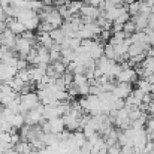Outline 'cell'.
Masks as SVG:
<instances>
[{"instance_id": "3", "label": "cell", "mask_w": 154, "mask_h": 154, "mask_svg": "<svg viewBox=\"0 0 154 154\" xmlns=\"http://www.w3.org/2000/svg\"><path fill=\"white\" fill-rule=\"evenodd\" d=\"M115 78H117V82H135V81H138L139 76L136 73V69L124 67V69H121V72Z\"/></svg>"}, {"instance_id": "36", "label": "cell", "mask_w": 154, "mask_h": 154, "mask_svg": "<svg viewBox=\"0 0 154 154\" xmlns=\"http://www.w3.org/2000/svg\"><path fill=\"white\" fill-rule=\"evenodd\" d=\"M6 18V14H5V11H3V6L0 5V20H5Z\"/></svg>"}, {"instance_id": "19", "label": "cell", "mask_w": 154, "mask_h": 154, "mask_svg": "<svg viewBox=\"0 0 154 154\" xmlns=\"http://www.w3.org/2000/svg\"><path fill=\"white\" fill-rule=\"evenodd\" d=\"M82 5H84L82 0H70V2L67 3V8H69V11H70L72 15H76V14H79Z\"/></svg>"}, {"instance_id": "8", "label": "cell", "mask_w": 154, "mask_h": 154, "mask_svg": "<svg viewBox=\"0 0 154 154\" xmlns=\"http://www.w3.org/2000/svg\"><path fill=\"white\" fill-rule=\"evenodd\" d=\"M17 73H18V69L15 66H8L6 63L0 66V81L3 82H8L11 78L17 76Z\"/></svg>"}, {"instance_id": "14", "label": "cell", "mask_w": 154, "mask_h": 154, "mask_svg": "<svg viewBox=\"0 0 154 154\" xmlns=\"http://www.w3.org/2000/svg\"><path fill=\"white\" fill-rule=\"evenodd\" d=\"M38 42H39V45H44V47H47V48H50V50H51L52 45L55 44V42L52 41L50 33H39V35H38Z\"/></svg>"}, {"instance_id": "27", "label": "cell", "mask_w": 154, "mask_h": 154, "mask_svg": "<svg viewBox=\"0 0 154 154\" xmlns=\"http://www.w3.org/2000/svg\"><path fill=\"white\" fill-rule=\"evenodd\" d=\"M78 88H79V94L81 96H88L90 94V82L87 81V82H84V84H79L78 85Z\"/></svg>"}, {"instance_id": "39", "label": "cell", "mask_w": 154, "mask_h": 154, "mask_svg": "<svg viewBox=\"0 0 154 154\" xmlns=\"http://www.w3.org/2000/svg\"><path fill=\"white\" fill-rule=\"evenodd\" d=\"M151 94L154 96V84H151Z\"/></svg>"}, {"instance_id": "35", "label": "cell", "mask_w": 154, "mask_h": 154, "mask_svg": "<svg viewBox=\"0 0 154 154\" xmlns=\"http://www.w3.org/2000/svg\"><path fill=\"white\" fill-rule=\"evenodd\" d=\"M8 29V23L5 21V20H0V32H3V30H6Z\"/></svg>"}, {"instance_id": "41", "label": "cell", "mask_w": 154, "mask_h": 154, "mask_svg": "<svg viewBox=\"0 0 154 154\" xmlns=\"http://www.w3.org/2000/svg\"><path fill=\"white\" fill-rule=\"evenodd\" d=\"M151 14H154V6H153V9H151Z\"/></svg>"}, {"instance_id": "42", "label": "cell", "mask_w": 154, "mask_h": 154, "mask_svg": "<svg viewBox=\"0 0 154 154\" xmlns=\"http://www.w3.org/2000/svg\"><path fill=\"white\" fill-rule=\"evenodd\" d=\"M120 154H124V153H123V151H121V153H120Z\"/></svg>"}, {"instance_id": "13", "label": "cell", "mask_w": 154, "mask_h": 154, "mask_svg": "<svg viewBox=\"0 0 154 154\" xmlns=\"http://www.w3.org/2000/svg\"><path fill=\"white\" fill-rule=\"evenodd\" d=\"M8 84H9L11 88H12L14 91H17V93H21V91L24 90V85H26V82H24L20 76H14V78H11V79L8 81Z\"/></svg>"}, {"instance_id": "25", "label": "cell", "mask_w": 154, "mask_h": 154, "mask_svg": "<svg viewBox=\"0 0 154 154\" xmlns=\"http://www.w3.org/2000/svg\"><path fill=\"white\" fill-rule=\"evenodd\" d=\"M54 29H55V27L52 26L51 23H48V21H41L38 32H39V33H50V32H52Z\"/></svg>"}, {"instance_id": "6", "label": "cell", "mask_w": 154, "mask_h": 154, "mask_svg": "<svg viewBox=\"0 0 154 154\" xmlns=\"http://www.w3.org/2000/svg\"><path fill=\"white\" fill-rule=\"evenodd\" d=\"M132 91H133V88H132V82H117V85H115V88H114L112 93H114L117 97L126 99Z\"/></svg>"}, {"instance_id": "40", "label": "cell", "mask_w": 154, "mask_h": 154, "mask_svg": "<svg viewBox=\"0 0 154 154\" xmlns=\"http://www.w3.org/2000/svg\"><path fill=\"white\" fill-rule=\"evenodd\" d=\"M82 2H84V3H87V5H90V2H91V0H82Z\"/></svg>"}, {"instance_id": "9", "label": "cell", "mask_w": 154, "mask_h": 154, "mask_svg": "<svg viewBox=\"0 0 154 154\" xmlns=\"http://www.w3.org/2000/svg\"><path fill=\"white\" fill-rule=\"evenodd\" d=\"M132 21L136 24V29H138V30H145V29H148L150 15H147V14H142V12H138L136 15H133Z\"/></svg>"}, {"instance_id": "15", "label": "cell", "mask_w": 154, "mask_h": 154, "mask_svg": "<svg viewBox=\"0 0 154 154\" xmlns=\"http://www.w3.org/2000/svg\"><path fill=\"white\" fill-rule=\"evenodd\" d=\"M38 12H35V11H32V9H23V8H20V12H18V15H17V20L18 21H21V23H26L27 20H30L32 17H35Z\"/></svg>"}, {"instance_id": "17", "label": "cell", "mask_w": 154, "mask_h": 154, "mask_svg": "<svg viewBox=\"0 0 154 154\" xmlns=\"http://www.w3.org/2000/svg\"><path fill=\"white\" fill-rule=\"evenodd\" d=\"M14 148H15L18 153H21V154H29L32 150H33V147H32V144H30L29 141H20Z\"/></svg>"}, {"instance_id": "21", "label": "cell", "mask_w": 154, "mask_h": 154, "mask_svg": "<svg viewBox=\"0 0 154 154\" xmlns=\"http://www.w3.org/2000/svg\"><path fill=\"white\" fill-rule=\"evenodd\" d=\"M11 124H12V127H15V129H21V127H23V126L26 124V118H24V114H21V112H17V114H15V117L12 118Z\"/></svg>"}, {"instance_id": "33", "label": "cell", "mask_w": 154, "mask_h": 154, "mask_svg": "<svg viewBox=\"0 0 154 154\" xmlns=\"http://www.w3.org/2000/svg\"><path fill=\"white\" fill-rule=\"evenodd\" d=\"M103 3H105V0H91V2H90V5H93V6H96V8H102Z\"/></svg>"}, {"instance_id": "31", "label": "cell", "mask_w": 154, "mask_h": 154, "mask_svg": "<svg viewBox=\"0 0 154 154\" xmlns=\"http://www.w3.org/2000/svg\"><path fill=\"white\" fill-rule=\"evenodd\" d=\"M145 130H147V133H154V115L148 117L147 124H145Z\"/></svg>"}, {"instance_id": "30", "label": "cell", "mask_w": 154, "mask_h": 154, "mask_svg": "<svg viewBox=\"0 0 154 154\" xmlns=\"http://www.w3.org/2000/svg\"><path fill=\"white\" fill-rule=\"evenodd\" d=\"M15 145L14 144H11V142H6V141H0V154H5L8 150H11V148H14Z\"/></svg>"}, {"instance_id": "7", "label": "cell", "mask_w": 154, "mask_h": 154, "mask_svg": "<svg viewBox=\"0 0 154 154\" xmlns=\"http://www.w3.org/2000/svg\"><path fill=\"white\" fill-rule=\"evenodd\" d=\"M5 21L8 23V29H11V30H12L17 36H21V35L26 32V26H24V23L18 21L17 18L6 17V18H5Z\"/></svg>"}, {"instance_id": "5", "label": "cell", "mask_w": 154, "mask_h": 154, "mask_svg": "<svg viewBox=\"0 0 154 154\" xmlns=\"http://www.w3.org/2000/svg\"><path fill=\"white\" fill-rule=\"evenodd\" d=\"M79 14H81V17H84V18L97 20V18L102 15V11H100L99 8L93 6V5H87V3H84L82 8H81V11H79Z\"/></svg>"}, {"instance_id": "43", "label": "cell", "mask_w": 154, "mask_h": 154, "mask_svg": "<svg viewBox=\"0 0 154 154\" xmlns=\"http://www.w3.org/2000/svg\"><path fill=\"white\" fill-rule=\"evenodd\" d=\"M0 33H2V32H0Z\"/></svg>"}, {"instance_id": "24", "label": "cell", "mask_w": 154, "mask_h": 154, "mask_svg": "<svg viewBox=\"0 0 154 154\" xmlns=\"http://www.w3.org/2000/svg\"><path fill=\"white\" fill-rule=\"evenodd\" d=\"M3 11H5L6 17L17 18V15H18V12H20V8H17V6H14V5H8V6L3 8Z\"/></svg>"}, {"instance_id": "29", "label": "cell", "mask_w": 154, "mask_h": 154, "mask_svg": "<svg viewBox=\"0 0 154 154\" xmlns=\"http://www.w3.org/2000/svg\"><path fill=\"white\" fill-rule=\"evenodd\" d=\"M121 151H123V148H121V145H120L118 142L108 147V154H120Z\"/></svg>"}, {"instance_id": "23", "label": "cell", "mask_w": 154, "mask_h": 154, "mask_svg": "<svg viewBox=\"0 0 154 154\" xmlns=\"http://www.w3.org/2000/svg\"><path fill=\"white\" fill-rule=\"evenodd\" d=\"M136 87H138L139 90H142L144 93H151V84H150L145 78L138 79V81H136Z\"/></svg>"}, {"instance_id": "26", "label": "cell", "mask_w": 154, "mask_h": 154, "mask_svg": "<svg viewBox=\"0 0 154 154\" xmlns=\"http://www.w3.org/2000/svg\"><path fill=\"white\" fill-rule=\"evenodd\" d=\"M17 76H20L24 82H30V81H32V79H30V72H29V69H20L18 73H17Z\"/></svg>"}, {"instance_id": "16", "label": "cell", "mask_w": 154, "mask_h": 154, "mask_svg": "<svg viewBox=\"0 0 154 154\" xmlns=\"http://www.w3.org/2000/svg\"><path fill=\"white\" fill-rule=\"evenodd\" d=\"M39 24H41V18H39V14H36L35 17H32L30 20H27L26 23H24V26H26V30H38L39 29Z\"/></svg>"}, {"instance_id": "20", "label": "cell", "mask_w": 154, "mask_h": 154, "mask_svg": "<svg viewBox=\"0 0 154 154\" xmlns=\"http://www.w3.org/2000/svg\"><path fill=\"white\" fill-rule=\"evenodd\" d=\"M142 2H144V0H133L132 3H129V5H127V11H129V14H130L132 17H133V15H136L138 12H141Z\"/></svg>"}, {"instance_id": "12", "label": "cell", "mask_w": 154, "mask_h": 154, "mask_svg": "<svg viewBox=\"0 0 154 154\" xmlns=\"http://www.w3.org/2000/svg\"><path fill=\"white\" fill-rule=\"evenodd\" d=\"M102 55H105V45H102V44L97 42V41H94L93 47L90 48V57H91L93 60H99Z\"/></svg>"}, {"instance_id": "32", "label": "cell", "mask_w": 154, "mask_h": 154, "mask_svg": "<svg viewBox=\"0 0 154 154\" xmlns=\"http://www.w3.org/2000/svg\"><path fill=\"white\" fill-rule=\"evenodd\" d=\"M27 66H29V61L26 58H18V63H17V69L18 70L20 69H27Z\"/></svg>"}, {"instance_id": "28", "label": "cell", "mask_w": 154, "mask_h": 154, "mask_svg": "<svg viewBox=\"0 0 154 154\" xmlns=\"http://www.w3.org/2000/svg\"><path fill=\"white\" fill-rule=\"evenodd\" d=\"M67 93H69L70 97H76V96L79 94V88H78V85H76L75 82L69 84V85H67Z\"/></svg>"}, {"instance_id": "10", "label": "cell", "mask_w": 154, "mask_h": 154, "mask_svg": "<svg viewBox=\"0 0 154 154\" xmlns=\"http://www.w3.org/2000/svg\"><path fill=\"white\" fill-rule=\"evenodd\" d=\"M48 121H50L52 133H61L66 129V124H64V118L63 117H54V118L48 120Z\"/></svg>"}, {"instance_id": "2", "label": "cell", "mask_w": 154, "mask_h": 154, "mask_svg": "<svg viewBox=\"0 0 154 154\" xmlns=\"http://www.w3.org/2000/svg\"><path fill=\"white\" fill-rule=\"evenodd\" d=\"M32 48H33V44H32L29 39H26V38H23V36H18V38H17V44H15V48H14V50L21 55V58H26Z\"/></svg>"}, {"instance_id": "38", "label": "cell", "mask_w": 154, "mask_h": 154, "mask_svg": "<svg viewBox=\"0 0 154 154\" xmlns=\"http://www.w3.org/2000/svg\"><path fill=\"white\" fill-rule=\"evenodd\" d=\"M144 2H145V3L148 5V6H151V8L154 6V0H144Z\"/></svg>"}, {"instance_id": "4", "label": "cell", "mask_w": 154, "mask_h": 154, "mask_svg": "<svg viewBox=\"0 0 154 154\" xmlns=\"http://www.w3.org/2000/svg\"><path fill=\"white\" fill-rule=\"evenodd\" d=\"M17 35L11 30V29H6L0 33V45H5L8 48H15V44H17Z\"/></svg>"}, {"instance_id": "1", "label": "cell", "mask_w": 154, "mask_h": 154, "mask_svg": "<svg viewBox=\"0 0 154 154\" xmlns=\"http://www.w3.org/2000/svg\"><path fill=\"white\" fill-rule=\"evenodd\" d=\"M20 102H21V114H26L27 111L36 108L41 103V100L38 97V93L29 91V93H23L20 96Z\"/></svg>"}, {"instance_id": "18", "label": "cell", "mask_w": 154, "mask_h": 154, "mask_svg": "<svg viewBox=\"0 0 154 154\" xmlns=\"http://www.w3.org/2000/svg\"><path fill=\"white\" fill-rule=\"evenodd\" d=\"M50 35H51L52 41H54L55 44H60V45H61V42L66 39V35H64V32H63L60 27H57V29H54L52 32H50Z\"/></svg>"}, {"instance_id": "34", "label": "cell", "mask_w": 154, "mask_h": 154, "mask_svg": "<svg viewBox=\"0 0 154 154\" xmlns=\"http://www.w3.org/2000/svg\"><path fill=\"white\" fill-rule=\"evenodd\" d=\"M23 2H24V0H9V3L14 5V6H17V8H20V6L23 5Z\"/></svg>"}, {"instance_id": "37", "label": "cell", "mask_w": 154, "mask_h": 154, "mask_svg": "<svg viewBox=\"0 0 154 154\" xmlns=\"http://www.w3.org/2000/svg\"><path fill=\"white\" fill-rule=\"evenodd\" d=\"M5 154H21V153H18L15 148H11V150H8V151H6Z\"/></svg>"}, {"instance_id": "11", "label": "cell", "mask_w": 154, "mask_h": 154, "mask_svg": "<svg viewBox=\"0 0 154 154\" xmlns=\"http://www.w3.org/2000/svg\"><path fill=\"white\" fill-rule=\"evenodd\" d=\"M17 97H18V93L14 91L12 88L5 90V91H0V103H2L3 106H8L9 103L12 102L14 99H17Z\"/></svg>"}, {"instance_id": "22", "label": "cell", "mask_w": 154, "mask_h": 154, "mask_svg": "<svg viewBox=\"0 0 154 154\" xmlns=\"http://www.w3.org/2000/svg\"><path fill=\"white\" fill-rule=\"evenodd\" d=\"M136 30H138V29H136V24H135L132 20L126 21V23H124V26H123V32H124L127 36H132Z\"/></svg>"}]
</instances>
